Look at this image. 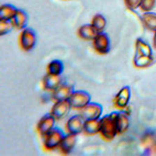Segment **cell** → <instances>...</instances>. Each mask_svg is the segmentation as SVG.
Segmentation results:
<instances>
[{
  "label": "cell",
  "mask_w": 156,
  "mask_h": 156,
  "mask_svg": "<svg viewBox=\"0 0 156 156\" xmlns=\"http://www.w3.org/2000/svg\"><path fill=\"white\" fill-rule=\"evenodd\" d=\"M102 113V106L97 102H89L87 106L80 109V114L87 119H99Z\"/></svg>",
  "instance_id": "8"
},
{
  "label": "cell",
  "mask_w": 156,
  "mask_h": 156,
  "mask_svg": "<svg viewBox=\"0 0 156 156\" xmlns=\"http://www.w3.org/2000/svg\"><path fill=\"white\" fill-rule=\"evenodd\" d=\"M55 121H56V119L54 118V115L52 113L45 114L44 117L39 121V123H37V131H39V133L41 134L42 136H44L45 134L48 133L51 130L54 129Z\"/></svg>",
  "instance_id": "10"
},
{
  "label": "cell",
  "mask_w": 156,
  "mask_h": 156,
  "mask_svg": "<svg viewBox=\"0 0 156 156\" xmlns=\"http://www.w3.org/2000/svg\"><path fill=\"white\" fill-rule=\"evenodd\" d=\"M94 48L100 54L109 53L110 48H111V42H110L108 34L105 32H99L94 40Z\"/></svg>",
  "instance_id": "7"
},
{
  "label": "cell",
  "mask_w": 156,
  "mask_h": 156,
  "mask_svg": "<svg viewBox=\"0 0 156 156\" xmlns=\"http://www.w3.org/2000/svg\"><path fill=\"white\" fill-rule=\"evenodd\" d=\"M91 24L97 29L98 32H103V30L106 29L107 20L102 14H96L95 17L92 18Z\"/></svg>",
  "instance_id": "22"
},
{
  "label": "cell",
  "mask_w": 156,
  "mask_h": 156,
  "mask_svg": "<svg viewBox=\"0 0 156 156\" xmlns=\"http://www.w3.org/2000/svg\"><path fill=\"white\" fill-rule=\"evenodd\" d=\"M48 72L53 75H62V73L64 72V64L63 62L58 59H54L48 64Z\"/></svg>",
  "instance_id": "21"
},
{
  "label": "cell",
  "mask_w": 156,
  "mask_h": 156,
  "mask_svg": "<svg viewBox=\"0 0 156 156\" xmlns=\"http://www.w3.org/2000/svg\"><path fill=\"white\" fill-rule=\"evenodd\" d=\"M76 136H77V134H73V133H68L67 135H65L64 139L62 140L61 144L58 146L62 154L68 155V154L72 153V151L75 147L76 140H77Z\"/></svg>",
  "instance_id": "12"
},
{
  "label": "cell",
  "mask_w": 156,
  "mask_h": 156,
  "mask_svg": "<svg viewBox=\"0 0 156 156\" xmlns=\"http://www.w3.org/2000/svg\"><path fill=\"white\" fill-rule=\"evenodd\" d=\"M153 46L156 50V32H155V35H154V39H153Z\"/></svg>",
  "instance_id": "27"
},
{
  "label": "cell",
  "mask_w": 156,
  "mask_h": 156,
  "mask_svg": "<svg viewBox=\"0 0 156 156\" xmlns=\"http://www.w3.org/2000/svg\"><path fill=\"white\" fill-rule=\"evenodd\" d=\"M11 21L13 23V27L16 30H24L29 22V16L24 10L18 9L17 13H16V16H14Z\"/></svg>",
  "instance_id": "15"
},
{
  "label": "cell",
  "mask_w": 156,
  "mask_h": 156,
  "mask_svg": "<svg viewBox=\"0 0 156 156\" xmlns=\"http://www.w3.org/2000/svg\"><path fill=\"white\" fill-rule=\"evenodd\" d=\"M130 97H131V89H130V87H123L122 89L118 92L115 98H114V105L120 109L126 108L128 106Z\"/></svg>",
  "instance_id": "14"
},
{
  "label": "cell",
  "mask_w": 156,
  "mask_h": 156,
  "mask_svg": "<svg viewBox=\"0 0 156 156\" xmlns=\"http://www.w3.org/2000/svg\"><path fill=\"white\" fill-rule=\"evenodd\" d=\"M12 29H14L13 23L11 20H0V34L6 35L9 32H11Z\"/></svg>",
  "instance_id": "23"
},
{
  "label": "cell",
  "mask_w": 156,
  "mask_h": 156,
  "mask_svg": "<svg viewBox=\"0 0 156 156\" xmlns=\"http://www.w3.org/2000/svg\"><path fill=\"white\" fill-rule=\"evenodd\" d=\"M98 33L99 32L92 24H84L78 29L79 37L83 40H87V41H94Z\"/></svg>",
  "instance_id": "16"
},
{
  "label": "cell",
  "mask_w": 156,
  "mask_h": 156,
  "mask_svg": "<svg viewBox=\"0 0 156 156\" xmlns=\"http://www.w3.org/2000/svg\"><path fill=\"white\" fill-rule=\"evenodd\" d=\"M142 22L147 30L156 32V13L154 12H145L142 14Z\"/></svg>",
  "instance_id": "19"
},
{
  "label": "cell",
  "mask_w": 156,
  "mask_h": 156,
  "mask_svg": "<svg viewBox=\"0 0 156 156\" xmlns=\"http://www.w3.org/2000/svg\"><path fill=\"white\" fill-rule=\"evenodd\" d=\"M69 101L72 103V107L74 109H81L87 106L89 102H91V96L87 91H74L69 97Z\"/></svg>",
  "instance_id": "6"
},
{
  "label": "cell",
  "mask_w": 156,
  "mask_h": 156,
  "mask_svg": "<svg viewBox=\"0 0 156 156\" xmlns=\"http://www.w3.org/2000/svg\"><path fill=\"white\" fill-rule=\"evenodd\" d=\"M18 9L12 5H2L0 8V20H12Z\"/></svg>",
  "instance_id": "20"
},
{
  "label": "cell",
  "mask_w": 156,
  "mask_h": 156,
  "mask_svg": "<svg viewBox=\"0 0 156 156\" xmlns=\"http://www.w3.org/2000/svg\"><path fill=\"white\" fill-rule=\"evenodd\" d=\"M141 1L142 0H124L126 2V6L131 10H135V9L140 8V5H141Z\"/></svg>",
  "instance_id": "25"
},
{
  "label": "cell",
  "mask_w": 156,
  "mask_h": 156,
  "mask_svg": "<svg viewBox=\"0 0 156 156\" xmlns=\"http://www.w3.org/2000/svg\"><path fill=\"white\" fill-rule=\"evenodd\" d=\"M36 42H37V36H36L35 31L32 28H25L20 34V46L25 52H30L33 50Z\"/></svg>",
  "instance_id": "4"
},
{
  "label": "cell",
  "mask_w": 156,
  "mask_h": 156,
  "mask_svg": "<svg viewBox=\"0 0 156 156\" xmlns=\"http://www.w3.org/2000/svg\"><path fill=\"white\" fill-rule=\"evenodd\" d=\"M72 108L73 107H72V103H70L69 99L55 101V105H54L53 108H52L51 113L53 114L56 120H63L65 117H67V114L69 113Z\"/></svg>",
  "instance_id": "5"
},
{
  "label": "cell",
  "mask_w": 156,
  "mask_h": 156,
  "mask_svg": "<svg viewBox=\"0 0 156 156\" xmlns=\"http://www.w3.org/2000/svg\"><path fill=\"white\" fill-rule=\"evenodd\" d=\"M146 154H148V155H156V142L150 148H147V153Z\"/></svg>",
  "instance_id": "26"
},
{
  "label": "cell",
  "mask_w": 156,
  "mask_h": 156,
  "mask_svg": "<svg viewBox=\"0 0 156 156\" xmlns=\"http://www.w3.org/2000/svg\"><path fill=\"white\" fill-rule=\"evenodd\" d=\"M63 84V78L61 75H53L48 73L43 79V87L48 91H54Z\"/></svg>",
  "instance_id": "11"
},
{
  "label": "cell",
  "mask_w": 156,
  "mask_h": 156,
  "mask_svg": "<svg viewBox=\"0 0 156 156\" xmlns=\"http://www.w3.org/2000/svg\"><path fill=\"white\" fill-rule=\"evenodd\" d=\"M85 119L81 114H76L68 119L66 123V130L68 133L79 134L84 131Z\"/></svg>",
  "instance_id": "9"
},
{
  "label": "cell",
  "mask_w": 156,
  "mask_h": 156,
  "mask_svg": "<svg viewBox=\"0 0 156 156\" xmlns=\"http://www.w3.org/2000/svg\"><path fill=\"white\" fill-rule=\"evenodd\" d=\"M65 134L61 129L54 128L48 133L43 136V146L46 151H53L57 148L61 144L62 140L64 139Z\"/></svg>",
  "instance_id": "3"
},
{
  "label": "cell",
  "mask_w": 156,
  "mask_h": 156,
  "mask_svg": "<svg viewBox=\"0 0 156 156\" xmlns=\"http://www.w3.org/2000/svg\"><path fill=\"white\" fill-rule=\"evenodd\" d=\"M84 132L87 135H95L100 132V119H87L85 120Z\"/></svg>",
  "instance_id": "18"
},
{
  "label": "cell",
  "mask_w": 156,
  "mask_h": 156,
  "mask_svg": "<svg viewBox=\"0 0 156 156\" xmlns=\"http://www.w3.org/2000/svg\"><path fill=\"white\" fill-rule=\"evenodd\" d=\"M115 123H117L118 134L126 133V130L129 129V126H130V120H129L128 114L124 113V112H117Z\"/></svg>",
  "instance_id": "17"
},
{
  "label": "cell",
  "mask_w": 156,
  "mask_h": 156,
  "mask_svg": "<svg viewBox=\"0 0 156 156\" xmlns=\"http://www.w3.org/2000/svg\"><path fill=\"white\" fill-rule=\"evenodd\" d=\"M115 115H117V112H113L111 114H107L102 117V119H100V132L99 133L106 141H112L118 134Z\"/></svg>",
  "instance_id": "2"
},
{
  "label": "cell",
  "mask_w": 156,
  "mask_h": 156,
  "mask_svg": "<svg viewBox=\"0 0 156 156\" xmlns=\"http://www.w3.org/2000/svg\"><path fill=\"white\" fill-rule=\"evenodd\" d=\"M153 63V52L150 44L139 39L136 41V53L134 57V65L139 68L150 66Z\"/></svg>",
  "instance_id": "1"
},
{
  "label": "cell",
  "mask_w": 156,
  "mask_h": 156,
  "mask_svg": "<svg viewBox=\"0 0 156 156\" xmlns=\"http://www.w3.org/2000/svg\"><path fill=\"white\" fill-rule=\"evenodd\" d=\"M156 6V0H142L140 8L144 12H150L152 11Z\"/></svg>",
  "instance_id": "24"
},
{
  "label": "cell",
  "mask_w": 156,
  "mask_h": 156,
  "mask_svg": "<svg viewBox=\"0 0 156 156\" xmlns=\"http://www.w3.org/2000/svg\"><path fill=\"white\" fill-rule=\"evenodd\" d=\"M73 92H74L73 86H70L68 84H62L57 89L53 91L52 98L55 101L65 100V99H69V97L72 96Z\"/></svg>",
  "instance_id": "13"
}]
</instances>
